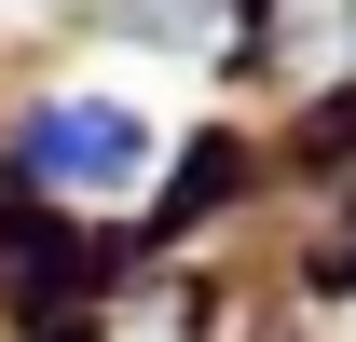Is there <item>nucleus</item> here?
<instances>
[{
    "label": "nucleus",
    "instance_id": "nucleus-1",
    "mask_svg": "<svg viewBox=\"0 0 356 342\" xmlns=\"http://www.w3.org/2000/svg\"><path fill=\"white\" fill-rule=\"evenodd\" d=\"M28 165L55 192H83V206H124L137 178H151V110L137 96H55L42 124H28Z\"/></svg>",
    "mask_w": 356,
    "mask_h": 342
}]
</instances>
